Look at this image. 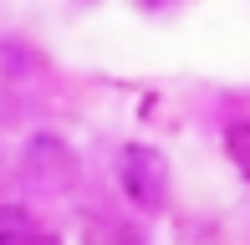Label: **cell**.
<instances>
[{"instance_id":"cell-2","label":"cell","mask_w":250,"mask_h":245,"mask_svg":"<svg viewBox=\"0 0 250 245\" xmlns=\"http://www.w3.org/2000/svg\"><path fill=\"white\" fill-rule=\"evenodd\" d=\"M225 148H230V159L250 174V122H235V128L225 133Z\"/></svg>"},{"instance_id":"cell-1","label":"cell","mask_w":250,"mask_h":245,"mask_svg":"<svg viewBox=\"0 0 250 245\" xmlns=\"http://www.w3.org/2000/svg\"><path fill=\"white\" fill-rule=\"evenodd\" d=\"M118 184H123V194H128L138 209H164V199H168V163H164V153L148 148V143H128V148L118 153Z\"/></svg>"}]
</instances>
